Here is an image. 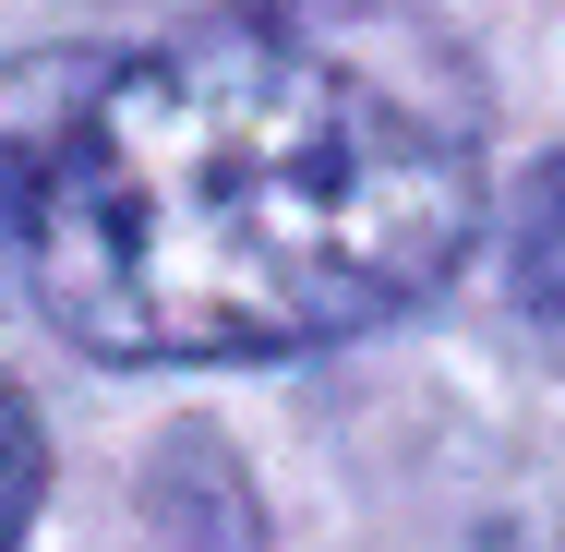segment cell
I'll use <instances>...</instances> for the list:
<instances>
[{
	"instance_id": "3",
	"label": "cell",
	"mask_w": 565,
	"mask_h": 552,
	"mask_svg": "<svg viewBox=\"0 0 565 552\" xmlns=\"http://www.w3.org/2000/svg\"><path fill=\"white\" fill-rule=\"evenodd\" d=\"M36 493H49V444H36V409H24L12 385H0V552L24 541Z\"/></svg>"
},
{
	"instance_id": "2",
	"label": "cell",
	"mask_w": 565,
	"mask_h": 552,
	"mask_svg": "<svg viewBox=\"0 0 565 552\" xmlns=\"http://www.w3.org/2000/svg\"><path fill=\"white\" fill-rule=\"evenodd\" d=\"M505 264H518V301L565 325V156L542 169V181H530V205H518V240H505Z\"/></svg>"
},
{
	"instance_id": "1",
	"label": "cell",
	"mask_w": 565,
	"mask_h": 552,
	"mask_svg": "<svg viewBox=\"0 0 565 552\" xmlns=\"http://www.w3.org/2000/svg\"><path fill=\"white\" fill-rule=\"evenodd\" d=\"M481 240V73L422 0H228L0 97V252L97 360H289Z\"/></svg>"
}]
</instances>
